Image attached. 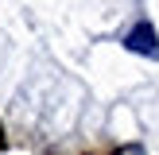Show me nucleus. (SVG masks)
Wrapping results in <instances>:
<instances>
[{"label":"nucleus","instance_id":"f257e3e1","mask_svg":"<svg viewBox=\"0 0 159 155\" xmlns=\"http://www.w3.org/2000/svg\"><path fill=\"white\" fill-rule=\"evenodd\" d=\"M124 46L128 51H136V54H148V58H159V35H155V27L152 23H136V27L124 35Z\"/></svg>","mask_w":159,"mask_h":155},{"label":"nucleus","instance_id":"f03ea898","mask_svg":"<svg viewBox=\"0 0 159 155\" xmlns=\"http://www.w3.org/2000/svg\"><path fill=\"white\" fill-rule=\"evenodd\" d=\"M116 155H144V147L140 144H124V147H116Z\"/></svg>","mask_w":159,"mask_h":155},{"label":"nucleus","instance_id":"7ed1b4c3","mask_svg":"<svg viewBox=\"0 0 159 155\" xmlns=\"http://www.w3.org/2000/svg\"><path fill=\"white\" fill-rule=\"evenodd\" d=\"M0 151H4V128H0Z\"/></svg>","mask_w":159,"mask_h":155}]
</instances>
